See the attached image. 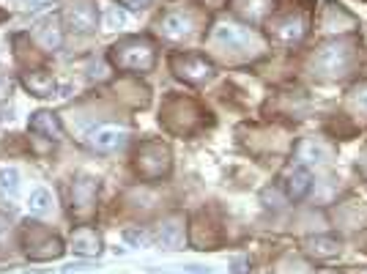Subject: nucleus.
Masks as SVG:
<instances>
[{
	"instance_id": "nucleus-21",
	"label": "nucleus",
	"mask_w": 367,
	"mask_h": 274,
	"mask_svg": "<svg viewBox=\"0 0 367 274\" xmlns=\"http://www.w3.org/2000/svg\"><path fill=\"white\" fill-rule=\"evenodd\" d=\"M28 209L30 214H47V211L52 209V198H50V192L47 190H36L30 195V200H28Z\"/></svg>"
},
{
	"instance_id": "nucleus-6",
	"label": "nucleus",
	"mask_w": 367,
	"mask_h": 274,
	"mask_svg": "<svg viewBox=\"0 0 367 274\" xmlns=\"http://www.w3.org/2000/svg\"><path fill=\"white\" fill-rule=\"evenodd\" d=\"M126 140H129V129L118 127V124H102V127H96L91 135H88L91 148H94V151H99V154L118 151V148L126 146Z\"/></svg>"
},
{
	"instance_id": "nucleus-22",
	"label": "nucleus",
	"mask_w": 367,
	"mask_h": 274,
	"mask_svg": "<svg viewBox=\"0 0 367 274\" xmlns=\"http://www.w3.org/2000/svg\"><path fill=\"white\" fill-rule=\"evenodd\" d=\"M123 25H126V11L115 8V6L104 11V28H107V30H118Z\"/></svg>"
},
{
	"instance_id": "nucleus-28",
	"label": "nucleus",
	"mask_w": 367,
	"mask_h": 274,
	"mask_svg": "<svg viewBox=\"0 0 367 274\" xmlns=\"http://www.w3.org/2000/svg\"><path fill=\"white\" fill-rule=\"evenodd\" d=\"M6 236H9V219L0 214V247H3V241H6Z\"/></svg>"
},
{
	"instance_id": "nucleus-26",
	"label": "nucleus",
	"mask_w": 367,
	"mask_h": 274,
	"mask_svg": "<svg viewBox=\"0 0 367 274\" xmlns=\"http://www.w3.org/2000/svg\"><path fill=\"white\" fill-rule=\"evenodd\" d=\"M154 274H159V272H154ZM162 274H214V272L201 269V266H186V269H181V272H162Z\"/></svg>"
},
{
	"instance_id": "nucleus-7",
	"label": "nucleus",
	"mask_w": 367,
	"mask_h": 274,
	"mask_svg": "<svg viewBox=\"0 0 367 274\" xmlns=\"http://www.w3.org/2000/svg\"><path fill=\"white\" fill-rule=\"evenodd\" d=\"M66 20L74 33H91L96 30V8L91 0H72V6L66 8Z\"/></svg>"
},
{
	"instance_id": "nucleus-29",
	"label": "nucleus",
	"mask_w": 367,
	"mask_h": 274,
	"mask_svg": "<svg viewBox=\"0 0 367 274\" xmlns=\"http://www.w3.org/2000/svg\"><path fill=\"white\" fill-rule=\"evenodd\" d=\"M3 17H6V14H3V8H0V20H3Z\"/></svg>"
},
{
	"instance_id": "nucleus-2",
	"label": "nucleus",
	"mask_w": 367,
	"mask_h": 274,
	"mask_svg": "<svg viewBox=\"0 0 367 274\" xmlns=\"http://www.w3.org/2000/svg\"><path fill=\"white\" fill-rule=\"evenodd\" d=\"M135 168L148 181L162 178V176L170 173V148L157 143V140L143 143V146L137 148V154H135Z\"/></svg>"
},
{
	"instance_id": "nucleus-14",
	"label": "nucleus",
	"mask_w": 367,
	"mask_h": 274,
	"mask_svg": "<svg viewBox=\"0 0 367 274\" xmlns=\"http://www.w3.org/2000/svg\"><path fill=\"white\" fill-rule=\"evenodd\" d=\"M22 85L33 93V96H52L55 93V77L47 69H30L22 74Z\"/></svg>"
},
{
	"instance_id": "nucleus-9",
	"label": "nucleus",
	"mask_w": 367,
	"mask_h": 274,
	"mask_svg": "<svg viewBox=\"0 0 367 274\" xmlns=\"http://www.w3.org/2000/svg\"><path fill=\"white\" fill-rule=\"evenodd\" d=\"M96 192H99V181L96 178H91V176L74 178V184H72V211L88 214V211L94 209Z\"/></svg>"
},
{
	"instance_id": "nucleus-24",
	"label": "nucleus",
	"mask_w": 367,
	"mask_h": 274,
	"mask_svg": "<svg viewBox=\"0 0 367 274\" xmlns=\"http://www.w3.org/2000/svg\"><path fill=\"white\" fill-rule=\"evenodd\" d=\"M354 105L359 107L362 113H367V85L356 88V93H354Z\"/></svg>"
},
{
	"instance_id": "nucleus-12",
	"label": "nucleus",
	"mask_w": 367,
	"mask_h": 274,
	"mask_svg": "<svg viewBox=\"0 0 367 274\" xmlns=\"http://www.w3.org/2000/svg\"><path fill=\"white\" fill-rule=\"evenodd\" d=\"M28 127H30L33 135H39V137H44V140H52V143L63 140L61 121H58V115H55V113H50V110H39V113H33Z\"/></svg>"
},
{
	"instance_id": "nucleus-10",
	"label": "nucleus",
	"mask_w": 367,
	"mask_h": 274,
	"mask_svg": "<svg viewBox=\"0 0 367 274\" xmlns=\"http://www.w3.org/2000/svg\"><path fill=\"white\" fill-rule=\"evenodd\" d=\"M274 30V39L283 44H299L307 36V20L302 14H288L283 20H277L271 25Z\"/></svg>"
},
{
	"instance_id": "nucleus-1",
	"label": "nucleus",
	"mask_w": 367,
	"mask_h": 274,
	"mask_svg": "<svg viewBox=\"0 0 367 274\" xmlns=\"http://www.w3.org/2000/svg\"><path fill=\"white\" fill-rule=\"evenodd\" d=\"M110 61L123 72H151L157 64V52L145 39H123L113 47Z\"/></svg>"
},
{
	"instance_id": "nucleus-15",
	"label": "nucleus",
	"mask_w": 367,
	"mask_h": 274,
	"mask_svg": "<svg viewBox=\"0 0 367 274\" xmlns=\"http://www.w3.org/2000/svg\"><path fill=\"white\" fill-rule=\"evenodd\" d=\"M36 42H39L41 47H44V50H50V52L61 50V44H63V30H61V17H58V14L47 17V20L41 22L39 28H36Z\"/></svg>"
},
{
	"instance_id": "nucleus-4",
	"label": "nucleus",
	"mask_w": 367,
	"mask_h": 274,
	"mask_svg": "<svg viewBox=\"0 0 367 274\" xmlns=\"http://www.w3.org/2000/svg\"><path fill=\"white\" fill-rule=\"evenodd\" d=\"M354 64V50L348 44H324L315 58H312V69H318V74L324 77H343Z\"/></svg>"
},
{
	"instance_id": "nucleus-16",
	"label": "nucleus",
	"mask_w": 367,
	"mask_h": 274,
	"mask_svg": "<svg viewBox=\"0 0 367 274\" xmlns=\"http://www.w3.org/2000/svg\"><path fill=\"white\" fill-rule=\"evenodd\" d=\"M312 187V176H310V170L305 165H299V168L288 170L286 176V192L290 200H302L307 192Z\"/></svg>"
},
{
	"instance_id": "nucleus-20",
	"label": "nucleus",
	"mask_w": 367,
	"mask_h": 274,
	"mask_svg": "<svg viewBox=\"0 0 367 274\" xmlns=\"http://www.w3.org/2000/svg\"><path fill=\"white\" fill-rule=\"evenodd\" d=\"M0 192L6 198H14L20 192V173L14 168H0Z\"/></svg>"
},
{
	"instance_id": "nucleus-3",
	"label": "nucleus",
	"mask_w": 367,
	"mask_h": 274,
	"mask_svg": "<svg viewBox=\"0 0 367 274\" xmlns=\"http://www.w3.org/2000/svg\"><path fill=\"white\" fill-rule=\"evenodd\" d=\"M25 253L30 255L33 261H52L61 258L63 244L55 233H50L39 222H28L25 228Z\"/></svg>"
},
{
	"instance_id": "nucleus-23",
	"label": "nucleus",
	"mask_w": 367,
	"mask_h": 274,
	"mask_svg": "<svg viewBox=\"0 0 367 274\" xmlns=\"http://www.w3.org/2000/svg\"><path fill=\"white\" fill-rule=\"evenodd\" d=\"M123 241L132 244V247H148L151 244V236L145 231H137V228H129V231H123Z\"/></svg>"
},
{
	"instance_id": "nucleus-11",
	"label": "nucleus",
	"mask_w": 367,
	"mask_h": 274,
	"mask_svg": "<svg viewBox=\"0 0 367 274\" xmlns=\"http://www.w3.org/2000/svg\"><path fill=\"white\" fill-rule=\"evenodd\" d=\"M72 250L82 258H96L102 253V236L91 225H80L72 231Z\"/></svg>"
},
{
	"instance_id": "nucleus-8",
	"label": "nucleus",
	"mask_w": 367,
	"mask_h": 274,
	"mask_svg": "<svg viewBox=\"0 0 367 274\" xmlns=\"http://www.w3.org/2000/svg\"><path fill=\"white\" fill-rule=\"evenodd\" d=\"M192 28L195 22L189 14L184 11H167L162 20H159V33H162L167 42H184L192 36Z\"/></svg>"
},
{
	"instance_id": "nucleus-5",
	"label": "nucleus",
	"mask_w": 367,
	"mask_h": 274,
	"mask_svg": "<svg viewBox=\"0 0 367 274\" xmlns=\"http://www.w3.org/2000/svg\"><path fill=\"white\" fill-rule=\"evenodd\" d=\"M173 72L186 83L198 85L214 77V64L203 55H176L173 58Z\"/></svg>"
},
{
	"instance_id": "nucleus-18",
	"label": "nucleus",
	"mask_w": 367,
	"mask_h": 274,
	"mask_svg": "<svg viewBox=\"0 0 367 274\" xmlns=\"http://www.w3.org/2000/svg\"><path fill=\"white\" fill-rule=\"evenodd\" d=\"M184 241H186V236H184V225L179 219H170L167 225H162V231H159V244H162L164 250H181Z\"/></svg>"
},
{
	"instance_id": "nucleus-27",
	"label": "nucleus",
	"mask_w": 367,
	"mask_h": 274,
	"mask_svg": "<svg viewBox=\"0 0 367 274\" xmlns=\"http://www.w3.org/2000/svg\"><path fill=\"white\" fill-rule=\"evenodd\" d=\"M50 0H22V6L25 8H30V11H36V8H41V6H47Z\"/></svg>"
},
{
	"instance_id": "nucleus-13",
	"label": "nucleus",
	"mask_w": 367,
	"mask_h": 274,
	"mask_svg": "<svg viewBox=\"0 0 367 274\" xmlns=\"http://www.w3.org/2000/svg\"><path fill=\"white\" fill-rule=\"evenodd\" d=\"M214 39L220 44H225V47H230V50H244V47H249V44L255 42V36L247 28H239L233 22H220L214 28Z\"/></svg>"
},
{
	"instance_id": "nucleus-17",
	"label": "nucleus",
	"mask_w": 367,
	"mask_h": 274,
	"mask_svg": "<svg viewBox=\"0 0 367 274\" xmlns=\"http://www.w3.org/2000/svg\"><path fill=\"white\" fill-rule=\"evenodd\" d=\"M305 250L312 258H321V261H329L334 255H340V241L334 236H312L305 241Z\"/></svg>"
},
{
	"instance_id": "nucleus-25",
	"label": "nucleus",
	"mask_w": 367,
	"mask_h": 274,
	"mask_svg": "<svg viewBox=\"0 0 367 274\" xmlns=\"http://www.w3.org/2000/svg\"><path fill=\"white\" fill-rule=\"evenodd\" d=\"M118 3L126 6V8H132V11H140L145 6H151V0H118Z\"/></svg>"
},
{
	"instance_id": "nucleus-19",
	"label": "nucleus",
	"mask_w": 367,
	"mask_h": 274,
	"mask_svg": "<svg viewBox=\"0 0 367 274\" xmlns=\"http://www.w3.org/2000/svg\"><path fill=\"white\" fill-rule=\"evenodd\" d=\"M299 159H302L305 165H321V162L329 159V148L324 146L321 140H305V143L299 146Z\"/></svg>"
}]
</instances>
